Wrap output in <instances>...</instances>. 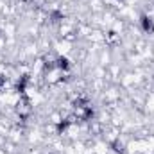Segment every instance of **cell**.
I'll use <instances>...</instances> for the list:
<instances>
[{"label": "cell", "instance_id": "obj_1", "mask_svg": "<svg viewBox=\"0 0 154 154\" xmlns=\"http://www.w3.org/2000/svg\"><path fill=\"white\" fill-rule=\"evenodd\" d=\"M142 23H143V29L145 31H152V22H151V18L149 16H142Z\"/></svg>", "mask_w": 154, "mask_h": 154}]
</instances>
